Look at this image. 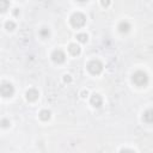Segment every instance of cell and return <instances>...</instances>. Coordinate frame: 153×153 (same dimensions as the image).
Returning <instances> with one entry per match:
<instances>
[{"label": "cell", "instance_id": "cell-8", "mask_svg": "<svg viewBox=\"0 0 153 153\" xmlns=\"http://www.w3.org/2000/svg\"><path fill=\"white\" fill-rule=\"evenodd\" d=\"M143 121L146 123H153V109H148L143 112V116H142Z\"/></svg>", "mask_w": 153, "mask_h": 153}, {"label": "cell", "instance_id": "cell-12", "mask_svg": "<svg viewBox=\"0 0 153 153\" xmlns=\"http://www.w3.org/2000/svg\"><path fill=\"white\" fill-rule=\"evenodd\" d=\"M87 35L86 33H78L76 35V39L79 41V42H81V43H85L86 41H87Z\"/></svg>", "mask_w": 153, "mask_h": 153}, {"label": "cell", "instance_id": "cell-15", "mask_svg": "<svg viewBox=\"0 0 153 153\" xmlns=\"http://www.w3.org/2000/svg\"><path fill=\"white\" fill-rule=\"evenodd\" d=\"M5 26H6V29H7V30H10V31H11V30H13V29L16 27V24H14L13 22H7Z\"/></svg>", "mask_w": 153, "mask_h": 153}, {"label": "cell", "instance_id": "cell-17", "mask_svg": "<svg viewBox=\"0 0 153 153\" xmlns=\"http://www.w3.org/2000/svg\"><path fill=\"white\" fill-rule=\"evenodd\" d=\"M120 153H135L133 149H129V148H123L120 151Z\"/></svg>", "mask_w": 153, "mask_h": 153}, {"label": "cell", "instance_id": "cell-18", "mask_svg": "<svg viewBox=\"0 0 153 153\" xmlns=\"http://www.w3.org/2000/svg\"><path fill=\"white\" fill-rule=\"evenodd\" d=\"M71 80H72L71 75H65V76H63V81H65V82H71Z\"/></svg>", "mask_w": 153, "mask_h": 153}, {"label": "cell", "instance_id": "cell-20", "mask_svg": "<svg viewBox=\"0 0 153 153\" xmlns=\"http://www.w3.org/2000/svg\"><path fill=\"white\" fill-rule=\"evenodd\" d=\"M81 94H82V97H85V94H87V91H82Z\"/></svg>", "mask_w": 153, "mask_h": 153}, {"label": "cell", "instance_id": "cell-14", "mask_svg": "<svg viewBox=\"0 0 153 153\" xmlns=\"http://www.w3.org/2000/svg\"><path fill=\"white\" fill-rule=\"evenodd\" d=\"M39 35H41L42 37H48V36H49V30H48L47 27H43V29L39 31Z\"/></svg>", "mask_w": 153, "mask_h": 153}, {"label": "cell", "instance_id": "cell-19", "mask_svg": "<svg viewBox=\"0 0 153 153\" xmlns=\"http://www.w3.org/2000/svg\"><path fill=\"white\" fill-rule=\"evenodd\" d=\"M109 4H110L109 1H102V5H103V6H108Z\"/></svg>", "mask_w": 153, "mask_h": 153}, {"label": "cell", "instance_id": "cell-2", "mask_svg": "<svg viewBox=\"0 0 153 153\" xmlns=\"http://www.w3.org/2000/svg\"><path fill=\"white\" fill-rule=\"evenodd\" d=\"M85 23H86V17L82 13L75 12V13L72 14V17H71V24L74 27H81V26L85 25Z\"/></svg>", "mask_w": 153, "mask_h": 153}, {"label": "cell", "instance_id": "cell-9", "mask_svg": "<svg viewBox=\"0 0 153 153\" xmlns=\"http://www.w3.org/2000/svg\"><path fill=\"white\" fill-rule=\"evenodd\" d=\"M68 50H69V53L72 54V55H79L80 54V47L78 45V44H75V43H71L69 44V47H68Z\"/></svg>", "mask_w": 153, "mask_h": 153}, {"label": "cell", "instance_id": "cell-11", "mask_svg": "<svg viewBox=\"0 0 153 153\" xmlns=\"http://www.w3.org/2000/svg\"><path fill=\"white\" fill-rule=\"evenodd\" d=\"M39 118L42 120V121H48L49 118H50V111L49 110H42L41 112H39Z\"/></svg>", "mask_w": 153, "mask_h": 153}, {"label": "cell", "instance_id": "cell-5", "mask_svg": "<svg viewBox=\"0 0 153 153\" xmlns=\"http://www.w3.org/2000/svg\"><path fill=\"white\" fill-rule=\"evenodd\" d=\"M51 59H53V61H54L55 63H62V62H65V60H66V55H65V53H63L61 49H56V50L53 51Z\"/></svg>", "mask_w": 153, "mask_h": 153}, {"label": "cell", "instance_id": "cell-6", "mask_svg": "<svg viewBox=\"0 0 153 153\" xmlns=\"http://www.w3.org/2000/svg\"><path fill=\"white\" fill-rule=\"evenodd\" d=\"M38 91L36 90V88H30V90H27V92H26V99L29 100V102H35L37 98H38Z\"/></svg>", "mask_w": 153, "mask_h": 153}, {"label": "cell", "instance_id": "cell-13", "mask_svg": "<svg viewBox=\"0 0 153 153\" xmlns=\"http://www.w3.org/2000/svg\"><path fill=\"white\" fill-rule=\"evenodd\" d=\"M10 6V2L8 1H0V10L4 12V11H6V8Z\"/></svg>", "mask_w": 153, "mask_h": 153}, {"label": "cell", "instance_id": "cell-10", "mask_svg": "<svg viewBox=\"0 0 153 153\" xmlns=\"http://www.w3.org/2000/svg\"><path fill=\"white\" fill-rule=\"evenodd\" d=\"M118 29H120V31L121 32H128L129 30H130V24L128 23V22H126V20H123V22H121L120 23V25H118Z\"/></svg>", "mask_w": 153, "mask_h": 153}, {"label": "cell", "instance_id": "cell-7", "mask_svg": "<svg viewBox=\"0 0 153 153\" xmlns=\"http://www.w3.org/2000/svg\"><path fill=\"white\" fill-rule=\"evenodd\" d=\"M90 102H91V104H92L94 108H99V106L102 105V103H103V99H102V97H100L99 94L94 93V94L91 96Z\"/></svg>", "mask_w": 153, "mask_h": 153}, {"label": "cell", "instance_id": "cell-1", "mask_svg": "<svg viewBox=\"0 0 153 153\" xmlns=\"http://www.w3.org/2000/svg\"><path fill=\"white\" fill-rule=\"evenodd\" d=\"M131 80H133V82H134L136 86H145V85H147V82H148V76H147V74H146L145 72L137 71V72H135V73L133 74Z\"/></svg>", "mask_w": 153, "mask_h": 153}, {"label": "cell", "instance_id": "cell-16", "mask_svg": "<svg viewBox=\"0 0 153 153\" xmlns=\"http://www.w3.org/2000/svg\"><path fill=\"white\" fill-rule=\"evenodd\" d=\"M8 124H10V121H8V120H6V118H2V120H1V126H2L4 128L8 127Z\"/></svg>", "mask_w": 153, "mask_h": 153}, {"label": "cell", "instance_id": "cell-4", "mask_svg": "<svg viewBox=\"0 0 153 153\" xmlns=\"http://www.w3.org/2000/svg\"><path fill=\"white\" fill-rule=\"evenodd\" d=\"M0 92H1V96L4 97H11L14 93V88L10 82H2L0 87Z\"/></svg>", "mask_w": 153, "mask_h": 153}, {"label": "cell", "instance_id": "cell-3", "mask_svg": "<svg viewBox=\"0 0 153 153\" xmlns=\"http://www.w3.org/2000/svg\"><path fill=\"white\" fill-rule=\"evenodd\" d=\"M87 69L92 74H99L103 71V63L99 60H92L87 65Z\"/></svg>", "mask_w": 153, "mask_h": 153}]
</instances>
